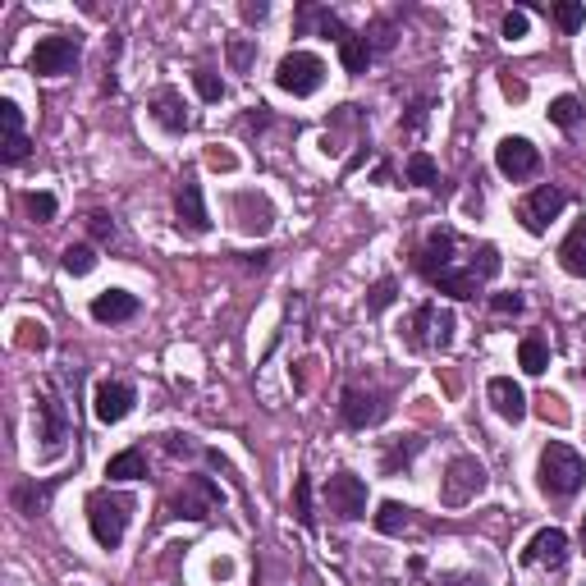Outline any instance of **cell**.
Masks as SVG:
<instances>
[{
	"instance_id": "obj_1",
	"label": "cell",
	"mask_w": 586,
	"mask_h": 586,
	"mask_svg": "<svg viewBox=\"0 0 586 586\" xmlns=\"http://www.w3.org/2000/svg\"><path fill=\"white\" fill-rule=\"evenodd\" d=\"M586 481V463L577 449H568L564 440H550V445L541 449V490L545 495H554V500H568V495H577Z\"/></svg>"
},
{
	"instance_id": "obj_2",
	"label": "cell",
	"mask_w": 586,
	"mask_h": 586,
	"mask_svg": "<svg viewBox=\"0 0 586 586\" xmlns=\"http://www.w3.org/2000/svg\"><path fill=\"white\" fill-rule=\"evenodd\" d=\"M129 513H133L129 500H115V495H92V500H87V527H92L97 545L120 550L124 532H129Z\"/></svg>"
},
{
	"instance_id": "obj_3",
	"label": "cell",
	"mask_w": 586,
	"mask_h": 586,
	"mask_svg": "<svg viewBox=\"0 0 586 586\" xmlns=\"http://www.w3.org/2000/svg\"><path fill=\"white\" fill-rule=\"evenodd\" d=\"M486 490V467L477 463V458H454L445 472V481H440V500L449 504V509H463V504H472Z\"/></svg>"
},
{
	"instance_id": "obj_4",
	"label": "cell",
	"mask_w": 586,
	"mask_h": 586,
	"mask_svg": "<svg viewBox=\"0 0 586 586\" xmlns=\"http://www.w3.org/2000/svg\"><path fill=\"white\" fill-rule=\"evenodd\" d=\"M321 78H326V65H321V55H312V51L284 55L280 69H275V83H280L284 92H293V97H312L316 87H321Z\"/></svg>"
},
{
	"instance_id": "obj_5",
	"label": "cell",
	"mask_w": 586,
	"mask_h": 586,
	"mask_svg": "<svg viewBox=\"0 0 586 586\" xmlns=\"http://www.w3.org/2000/svg\"><path fill=\"white\" fill-rule=\"evenodd\" d=\"M326 504L339 518H362L367 513V481L353 477V472H335L326 481Z\"/></svg>"
},
{
	"instance_id": "obj_6",
	"label": "cell",
	"mask_w": 586,
	"mask_h": 586,
	"mask_svg": "<svg viewBox=\"0 0 586 586\" xmlns=\"http://www.w3.org/2000/svg\"><path fill=\"white\" fill-rule=\"evenodd\" d=\"M74 65H78V42L74 37H42L37 51H33V60H28V69H33V74H46V78L69 74Z\"/></svg>"
},
{
	"instance_id": "obj_7",
	"label": "cell",
	"mask_w": 586,
	"mask_h": 586,
	"mask_svg": "<svg viewBox=\"0 0 586 586\" xmlns=\"http://www.w3.org/2000/svg\"><path fill=\"white\" fill-rule=\"evenodd\" d=\"M564 207H568V193H564V188L541 184V188H536V193L518 207V216H522V225L532 229V234H545V225H550V220L559 216Z\"/></svg>"
},
{
	"instance_id": "obj_8",
	"label": "cell",
	"mask_w": 586,
	"mask_h": 586,
	"mask_svg": "<svg viewBox=\"0 0 586 586\" xmlns=\"http://www.w3.org/2000/svg\"><path fill=\"white\" fill-rule=\"evenodd\" d=\"M495 165H500V174H509V179H532V174L541 170V152H536L527 138H504L500 147H495Z\"/></svg>"
},
{
	"instance_id": "obj_9",
	"label": "cell",
	"mask_w": 586,
	"mask_h": 586,
	"mask_svg": "<svg viewBox=\"0 0 586 586\" xmlns=\"http://www.w3.org/2000/svg\"><path fill=\"white\" fill-rule=\"evenodd\" d=\"M92 413H97V422H106V426L124 422V417L133 413V385H120V380H101L97 394H92Z\"/></svg>"
},
{
	"instance_id": "obj_10",
	"label": "cell",
	"mask_w": 586,
	"mask_h": 586,
	"mask_svg": "<svg viewBox=\"0 0 586 586\" xmlns=\"http://www.w3.org/2000/svg\"><path fill=\"white\" fill-rule=\"evenodd\" d=\"M522 564H545V568H564L568 564V536L559 527H541L522 550Z\"/></svg>"
},
{
	"instance_id": "obj_11",
	"label": "cell",
	"mask_w": 586,
	"mask_h": 586,
	"mask_svg": "<svg viewBox=\"0 0 586 586\" xmlns=\"http://www.w3.org/2000/svg\"><path fill=\"white\" fill-rule=\"evenodd\" d=\"M449 266H454V229H435L431 239H426V248L417 252V271H422L426 280H435V275H445Z\"/></svg>"
},
{
	"instance_id": "obj_12",
	"label": "cell",
	"mask_w": 586,
	"mask_h": 586,
	"mask_svg": "<svg viewBox=\"0 0 586 586\" xmlns=\"http://www.w3.org/2000/svg\"><path fill=\"white\" fill-rule=\"evenodd\" d=\"M216 500H220V490L211 486L207 477H193L188 481V490L170 504V509H174V518H193L197 522V518H207V513L216 509Z\"/></svg>"
},
{
	"instance_id": "obj_13",
	"label": "cell",
	"mask_w": 586,
	"mask_h": 586,
	"mask_svg": "<svg viewBox=\"0 0 586 586\" xmlns=\"http://www.w3.org/2000/svg\"><path fill=\"white\" fill-rule=\"evenodd\" d=\"M486 399H490V408L504 417V422H522L527 417V394H522V385H513L509 376H495L486 385Z\"/></svg>"
},
{
	"instance_id": "obj_14",
	"label": "cell",
	"mask_w": 586,
	"mask_h": 586,
	"mask_svg": "<svg viewBox=\"0 0 586 586\" xmlns=\"http://www.w3.org/2000/svg\"><path fill=\"white\" fill-rule=\"evenodd\" d=\"M174 216H179V225H184L188 234H207L211 229V216H207V207H202V188H197L193 179H184L179 197H174Z\"/></svg>"
},
{
	"instance_id": "obj_15",
	"label": "cell",
	"mask_w": 586,
	"mask_h": 586,
	"mask_svg": "<svg viewBox=\"0 0 586 586\" xmlns=\"http://www.w3.org/2000/svg\"><path fill=\"white\" fill-rule=\"evenodd\" d=\"M129 316H138V298L129 289H106L92 298V321H101V326H115V321H129Z\"/></svg>"
},
{
	"instance_id": "obj_16",
	"label": "cell",
	"mask_w": 586,
	"mask_h": 586,
	"mask_svg": "<svg viewBox=\"0 0 586 586\" xmlns=\"http://www.w3.org/2000/svg\"><path fill=\"white\" fill-rule=\"evenodd\" d=\"M339 413H344V422L353 426V431H362V426H371V422H380V417H385V403H380L376 394H367V390H344Z\"/></svg>"
},
{
	"instance_id": "obj_17",
	"label": "cell",
	"mask_w": 586,
	"mask_h": 586,
	"mask_svg": "<svg viewBox=\"0 0 586 586\" xmlns=\"http://www.w3.org/2000/svg\"><path fill=\"white\" fill-rule=\"evenodd\" d=\"M37 417H42V440H46V454H60L65 449V413H60V403L51 394L37 399Z\"/></svg>"
},
{
	"instance_id": "obj_18",
	"label": "cell",
	"mask_w": 586,
	"mask_h": 586,
	"mask_svg": "<svg viewBox=\"0 0 586 586\" xmlns=\"http://www.w3.org/2000/svg\"><path fill=\"white\" fill-rule=\"evenodd\" d=\"M559 266H564L568 275H577V280H586V220H577V225L568 229V239L559 243Z\"/></svg>"
},
{
	"instance_id": "obj_19",
	"label": "cell",
	"mask_w": 586,
	"mask_h": 586,
	"mask_svg": "<svg viewBox=\"0 0 586 586\" xmlns=\"http://www.w3.org/2000/svg\"><path fill=\"white\" fill-rule=\"evenodd\" d=\"M152 115H156V124H161V129H170V133H184V129H188L184 101L174 97V92H156V101H152Z\"/></svg>"
},
{
	"instance_id": "obj_20",
	"label": "cell",
	"mask_w": 586,
	"mask_h": 586,
	"mask_svg": "<svg viewBox=\"0 0 586 586\" xmlns=\"http://www.w3.org/2000/svg\"><path fill=\"white\" fill-rule=\"evenodd\" d=\"M106 477L110 481H138V477H147V454H142V449H124V454H115L106 463Z\"/></svg>"
},
{
	"instance_id": "obj_21",
	"label": "cell",
	"mask_w": 586,
	"mask_h": 586,
	"mask_svg": "<svg viewBox=\"0 0 586 586\" xmlns=\"http://www.w3.org/2000/svg\"><path fill=\"white\" fill-rule=\"evenodd\" d=\"M371 51H376V46H371L367 37H358V33H348L344 42H339V60H344V69H348V74H367Z\"/></svg>"
},
{
	"instance_id": "obj_22",
	"label": "cell",
	"mask_w": 586,
	"mask_h": 586,
	"mask_svg": "<svg viewBox=\"0 0 586 586\" xmlns=\"http://www.w3.org/2000/svg\"><path fill=\"white\" fill-rule=\"evenodd\" d=\"M435 289H440V293H449V298H477V275H472V271H454V266H449V271L445 275H435Z\"/></svg>"
},
{
	"instance_id": "obj_23",
	"label": "cell",
	"mask_w": 586,
	"mask_h": 586,
	"mask_svg": "<svg viewBox=\"0 0 586 586\" xmlns=\"http://www.w3.org/2000/svg\"><path fill=\"white\" fill-rule=\"evenodd\" d=\"M518 362H522V371L527 376H541L545 367H550V348H545V339L541 335H527L518 344Z\"/></svg>"
},
{
	"instance_id": "obj_24",
	"label": "cell",
	"mask_w": 586,
	"mask_h": 586,
	"mask_svg": "<svg viewBox=\"0 0 586 586\" xmlns=\"http://www.w3.org/2000/svg\"><path fill=\"white\" fill-rule=\"evenodd\" d=\"M239 225L243 229H252V234H257V229H271V207H266V197H252V193H243L239 197Z\"/></svg>"
},
{
	"instance_id": "obj_25",
	"label": "cell",
	"mask_w": 586,
	"mask_h": 586,
	"mask_svg": "<svg viewBox=\"0 0 586 586\" xmlns=\"http://www.w3.org/2000/svg\"><path fill=\"white\" fill-rule=\"evenodd\" d=\"M408 513H413V509H403L399 500H385V504H380V513H376V532L380 536H399L403 527H408Z\"/></svg>"
},
{
	"instance_id": "obj_26",
	"label": "cell",
	"mask_w": 586,
	"mask_h": 586,
	"mask_svg": "<svg viewBox=\"0 0 586 586\" xmlns=\"http://www.w3.org/2000/svg\"><path fill=\"white\" fill-rule=\"evenodd\" d=\"M577 120H582V101L577 97H554L550 101V124H559V129H577Z\"/></svg>"
},
{
	"instance_id": "obj_27",
	"label": "cell",
	"mask_w": 586,
	"mask_h": 586,
	"mask_svg": "<svg viewBox=\"0 0 586 586\" xmlns=\"http://www.w3.org/2000/svg\"><path fill=\"white\" fill-rule=\"evenodd\" d=\"M60 266H65L69 275H87L92 266H97V252L87 248V243H69L65 257H60Z\"/></svg>"
},
{
	"instance_id": "obj_28",
	"label": "cell",
	"mask_w": 586,
	"mask_h": 586,
	"mask_svg": "<svg viewBox=\"0 0 586 586\" xmlns=\"http://www.w3.org/2000/svg\"><path fill=\"white\" fill-rule=\"evenodd\" d=\"M23 207H28V216H33L37 225H51L55 211H60V207H55V197H51V193H28V197H23Z\"/></svg>"
},
{
	"instance_id": "obj_29",
	"label": "cell",
	"mask_w": 586,
	"mask_h": 586,
	"mask_svg": "<svg viewBox=\"0 0 586 586\" xmlns=\"http://www.w3.org/2000/svg\"><path fill=\"white\" fill-rule=\"evenodd\" d=\"M554 23L564 28V33H577L586 23V5H577V0H564V5H554Z\"/></svg>"
},
{
	"instance_id": "obj_30",
	"label": "cell",
	"mask_w": 586,
	"mask_h": 586,
	"mask_svg": "<svg viewBox=\"0 0 586 586\" xmlns=\"http://www.w3.org/2000/svg\"><path fill=\"white\" fill-rule=\"evenodd\" d=\"M394 298H399V284H394V280H376V284H371V293H367V312H385Z\"/></svg>"
},
{
	"instance_id": "obj_31",
	"label": "cell",
	"mask_w": 586,
	"mask_h": 586,
	"mask_svg": "<svg viewBox=\"0 0 586 586\" xmlns=\"http://www.w3.org/2000/svg\"><path fill=\"white\" fill-rule=\"evenodd\" d=\"M408 184H422V188L435 184V161L426 152H413V161H408Z\"/></svg>"
},
{
	"instance_id": "obj_32",
	"label": "cell",
	"mask_w": 586,
	"mask_h": 586,
	"mask_svg": "<svg viewBox=\"0 0 586 586\" xmlns=\"http://www.w3.org/2000/svg\"><path fill=\"white\" fill-rule=\"evenodd\" d=\"M293 509H298V518H303V527H312V481L298 477L293 481Z\"/></svg>"
},
{
	"instance_id": "obj_33",
	"label": "cell",
	"mask_w": 586,
	"mask_h": 586,
	"mask_svg": "<svg viewBox=\"0 0 586 586\" xmlns=\"http://www.w3.org/2000/svg\"><path fill=\"white\" fill-rule=\"evenodd\" d=\"M477 257L481 261H472V275H477V280H495V275H500V248H490L486 243Z\"/></svg>"
},
{
	"instance_id": "obj_34",
	"label": "cell",
	"mask_w": 586,
	"mask_h": 586,
	"mask_svg": "<svg viewBox=\"0 0 586 586\" xmlns=\"http://www.w3.org/2000/svg\"><path fill=\"white\" fill-rule=\"evenodd\" d=\"M28 152H33V142L23 138V133H5V165H19V161H28Z\"/></svg>"
},
{
	"instance_id": "obj_35",
	"label": "cell",
	"mask_w": 586,
	"mask_h": 586,
	"mask_svg": "<svg viewBox=\"0 0 586 586\" xmlns=\"http://www.w3.org/2000/svg\"><path fill=\"white\" fill-rule=\"evenodd\" d=\"M193 83H197V92H202V101H220V97H225V83H220L211 69H197Z\"/></svg>"
},
{
	"instance_id": "obj_36",
	"label": "cell",
	"mask_w": 586,
	"mask_h": 586,
	"mask_svg": "<svg viewBox=\"0 0 586 586\" xmlns=\"http://www.w3.org/2000/svg\"><path fill=\"white\" fill-rule=\"evenodd\" d=\"M46 495H51V486H42V490H33V486H19L14 490V504H19L23 513H37L46 504Z\"/></svg>"
},
{
	"instance_id": "obj_37",
	"label": "cell",
	"mask_w": 586,
	"mask_h": 586,
	"mask_svg": "<svg viewBox=\"0 0 586 586\" xmlns=\"http://www.w3.org/2000/svg\"><path fill=\"white\" fill-rule=\"evenodd\" d=\"M435 348H449L454 344V312H435V335H431Z\"/></svg>"
},
{
	"instance_id": "obj_38",
	"label": "cell",
	"mask_w": 586,
	"mask_h": 586,
	"mask_svg": "<svg viewBox=\"0 0 586 586\" xmlns=\"http://www.w3.org/2000/svg\"><path fill=\"white\" fill-rule=\"evenodd\" d=\"M413 454H422V440H408V445H394L390 454H385V472H394L399 463H408Z\"/></svg>"
},
{
	"instance_id": "obj_39",
	"label": "cell",
	"mask_w": 586,
	"mask_h": 586,
	"mask_svg": "<svg viewBox=\"0 0 586 586\" xmlns=\"http://www.w3.org/2000/svg\"><path fill=\"white\" fill-rule=\"evenodd\" d=\"M87 229H92V239H97V243H115V220L101 216V211L87 220Z\"/></svg>"
},
{
	"instance_id": "obj_40",
	"label": "cell",
	"mask_w": 586,
	"mask_h": 586,
	"mask_svg": "<svg viewBox=\"0 0 586 586\" xmlns=\"http://www.w3.org/2000/svg\"><path fill=\"white\" fill-rule=\"evenodd\" d=\"M504 37H509V42L527 37V14H522V10H509V14H504Z\"/></svg>"
},
{
	"instance_id": "obj_41",
	"label": "cell",
	"mask_w": 586,
	"mask_h": 586,
	"mask_svg": "<svg viewBox=\"0 0 586 586\" xmlns=\"http://www.w3.org/2000/svg\"><path fill=\"white\" fill-rule=\"evenodd\" d=\"M490 307H495V312H500V316H518L522 312V298H518V293H495V298H490Z\"/></svg>"
},
{
	"instance_id": "obj_42",
	"label": "cell",
	"mask_w": 586,
	"mask_h": 586,
	"mask_svg": "<svg viewBox=\"0 0 586 586\" xmlns=\"http://www.w3.org/2000/svg\"><path fill=\"white\" fill-rule=\"evenodd\" d=\"M229 60H234V65H248V60H252V42H234V46H229Z\"/></svg>"
},
{
	"instance_id": "obj_43",
	"label": "cell",
	"mask_w": 586,
	"mask_h": 586,
	"mask_svg": "<svg viewBox=\"0 0 586 586\" xmlns=\"http://www.w3.org/2000/svg\"><path fill=\"white\" fill-rule=\"evenodd\" d=\"M504 97L522 101V97H527V87H522V83H518V78H504Z\"/></svg>"
},
{
	"instance_id": "obj_44",
	"label": "cell",
	"mask_w": 586,
	"mask_h": 586,
	"mask_svg": "<svg viewBox=\"0 0 586 586\" xmlns=\"http://www.w3.org/2000/svg\"><path fill=\"white\" fill-rule=\"evenodd\" d=\"M207 161H211V165H216V170H234V156H229V152H211V156H207Z\"/></svg>"
},
{
	"instance_id": "obj_45",
	"label": "cell",
	"mask_w": 586,
	"mask_h": 586,
	"mask_svg": "<svg viewBox=\"0 0 586 586\" xmlns=\"http://www.w3.org/2000/svg\"><path fill=\"white\" fill-rule=\"evenodd\" d=\"M582 545H586V518H582Z\"/></svg>"
}]
</instances>
